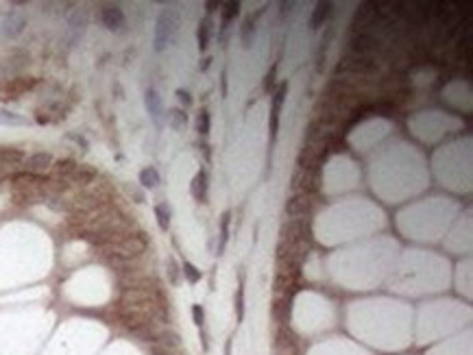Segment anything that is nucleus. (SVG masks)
<instances>
[{
  "label": "nucleus",
  "instance_id": "nucleus-1",
  "mask_svg": "<svg viewBox=\"0 0 473 355\" xmlns=\"http://www.w3.org/2000/svg\"><path fill=\"white\" fill-rule=\"evenodd\" d=\"M177 24H179V15L173 9H164L157 18V28H155V50L161 52L173 40Z\"/></svg>",
  "mask_w": 473,
  "mask_h": 355
},
{
  "label": "nucleus",
  "instance_id": "nucleus-2",
  "mask_svg": "<svg viewBox=\"0 0 473 355\" xmlns=\"http://www.w3.org/2000/svg\"><path fill=\"white\" fill-rule=\"evenodd\" d=\"M35 79H11L7 85H3L0 87V98H5V100H11V98H15V96H20V94H24V92H29V90H33L35 87Z\"/></svg>",
  "mask_w": 473,
  "mask_h": 355
},
{
  "label": "nucleus",
  "instance_id": "nucleus-3",
  "mask_svg": "<svg viewBox=\"0 0 473 355\" xmlns=\"http://www.w3.org/2000/svg\"><path fill=\"white\" fill-rule=\"evenodd\" d=\"M100 20H103V24L109 31H120L122 26H125V13H122V9L120 7H116V5L103 7V11H100Z\"/></svg>",
  "mask_w": 473,
  "mask_h": 355
},
{
  "label": "nucleus",
  "instance_id": "nucleus-4",
  "mask_svg": "<svg viewBox=\"0 0 473 355\" xmlns=\"http://www.w3.org/2000/svg\"><path fill=\"white\" fill-rule=\"evenodd\" d=\"M52 164H55V161H52V157L48 153H35V155L24 159L26 172H33V174H44L46 170H50Z\"/></svg>",
  "mask_w": 473,
  "mask_h": 355
},
{
  "label": "nucleus",
  "instance_id": "nucleus-5",
  "mask_svg": "<svg viewBox=\"0 0 473 355\" xmlns=\"http://www.w3.org/2000/svg\"><path fill=\"white\" fill-rule=\"evenodd\" d=\"M22 164H24V153L20 149H0V166H3V170L11 174V170H15Z\"/></svg>",
  "mask_w": 473,
  "mask_h": 355
},
{
  "label": "nucleus",
  "instance_id": "nucleus-6",
  "mask_svg": "<svg viewBox=\"0 0 473 355\" xmlns=\"http://www.w3.org/2000/svg\"><path fill=\"white\" fill-rule=\"evenodd\" d=\"M338 70H347V72H358V74H375L377 72V64L371 59H345L343 66H338Z\"/></svg>",
  "mask_w": 473,
  "mask_h": 355
},
{
  "label": "nucleus",
  "instance_id": "nucleus-7",
  "mask_svg": "<svg viewBox=\"0 0 473 355\" xmlns=\"http://www.w3.org/2000/svg\"><path fill=\"white\" fill-rule=\"evenodd\" d=\"M24 26H26V18H24V15L18 13V11H11L5 18V22H3V33L7 37H18L22 31H24Z\"/></svg>",
  "mask_w": 473,
  "mask_h": 355
},
{
  "label": "nucleus",
  "instance_id": "nucleus-8",
  "mask_svg": "<svg viewBox=\"0 0 473 355\" xmlns=\"http://www.w3.org/2000/svg\"><path fill=\"white\" fill-rule=\"evenodd\" d=\"M144 103H146V109H149L153 122H155V125H159V122H161V113H164V111H161V98H159V94L155 90H146Z\"/></svg>",
  "mask_w": 473,
  "mask_h": 355
},
{
  "label": "nucleus",
  "instance_id": "nucleus-9",
  "mask_svg": "<svg viewBox=\"0 0 473 355\" xmlns=\"http://www.w3.org/2000/svg\"><path fill=\"white\" fill-rule=\"evenodd\" d=\"M286 92H288V85H282V87H279L277 94H275V98H273V107H270V131H273V135L277 133V127H279V111H282Z\"/></svg>",
  "mask_w": 473,
  "mask_h": 355
},
{
  "label": "nucleus",
  "instance_id": "nucleus-10",
  "mask_svg": "<svg viewBox=\"0 0 473 355\" xmlns=\"http://www.w3.org/2000/svg\"><path fill=\"white\" fill-rule=\"evenodd\" d=\"M74 168H76V161H74V159H61V161H55V164H52V168H50V176H57V179L68 181L70 176H72Z\"/></svg>",
  "mask_w": 473,
  "mask_h": 355
},
{
  "label": "nucleus",
  "instance_id": "nucleus-11",
  "mask_svg": "<svg viewBox=\"0 0 473 355\" xmlns=\"http://www.w3.org/2000/svg\"><path fill=\"white\" fill-rule=\"evenodd\" d=\"M308 205H310V200L305 194H297V196H292L288 203H286V214L290 216V218H297V216H303L305 210H308Z\"/></svg>",
  "mask_w": 473,
  "mask_h": 355
},
{
  "label": "nucleus",
  "instance_id": "nucleus-12",
  "mask_svg": "<svg viewBox=\"0 0 473 355\" xmlns=\"http://www.w3.org/2000/svg\"><path fill=\"white\" fill-rule=\"evenodd\" d=\"M190 194L194 196L197 200H205L207 196V174L201 170L194 174V179H192V185H190Z\"/></svg>",
  "mask_w": 473,
  "mask_h": 355
},
{
  "label": "nucleus",
  "instance_id": "nucleus-13",
  "mask_svg": "<svg viewBox=\"0 0 473 355\" xmlns=\"http://www.w3.org/2000/svg\"><path fill=\"white\" fill-rule=\"evenodd\" d=\"M209 35H212V20L205 18V20H201L199 31H197V40H199V48H201V50H205V48H207V44H209Z\"/></svg>",
  "mask_w": 473,
  "mask_h": 355
},
{
  "label": "nucleus",
  "instance_id": "nucleus-14",
  "mask_svg": "<svg viewBox=\"0 0 473 355\" xmlns=\"http://www.w3.org/2000/svg\"><path fill=\"white\" fill-rule=\"evenodd\" d=\"M0 125H9V127H24L29 125V120L20 113H13V111H7V109H0Z\"/></svg>",
  "mask_w": 473,
  "mask_h": 355
},
{
  "label": "nucleus",
  "instance_id": "nucleus-15",
  "mask_svg": "<svg viewBox=\"0 0 473 355\" xmlns=\"http://www.w3.org/2000/svg\"><path fill=\"white\" fill-rule=\"evenodd\" d=\"M166 120H168L170 129L181 131L185 127V122H188V115H185V111H181V109H170L168 115H166Z\"/></svg>",
  "mask_w": 473,
  "mask_h": 355
},
{
  "label": "nucleus",
  "instance_id": "nucleus-16",
  "mask_svg": "<svg viewBox=\"0 0 473 355\" xmlns=\"http://www.w3.org/2000/svg\"><path fill=\"white\" fill-rule=\"evenodd\" d=\"M140 183L144 185V188H157L159 185V172L155 170V168H144L142 172H140Z\"/></svg>",
  "mask_w": 473,
  "mask_h": 355
},
{
  "label": "nucleus",
  "instance_id": "nucleus-17",
  "mask_svg": "<svg viewBox=\"0 0 473 355\" xmlns=\"http://www.w3.org/2000/svg\"><path fill=\"white\" fill-rule=\"evenodd\" d=\"M329 9H331V5H329V3H319V5H316V9H314V13H312V20H310V24H312V28L321 26V22L329 15Z\"/></svg>",
  "mask_w": 473,
  "mask_h": 355
},
{
  "label": "nucleus",
  "instance_id": "nucleus-18",
  "mask_svg": "<svg viewBox=\"0 0 473 355\" xmlns=\"http://www.w3.org/2000/svg\"><path fill=\"white\" fill-rule=\"evenodd\" d=\"M353 48H358L362 52L375 50L377 48V40H373V37H369V35H360V37H355L353 40Z\"/></svg>",
  "mask_w": 473,
  "mask_h": 355
},
{
  "label": "nucleus",
  "instance_id": "nucleus-19",
  "mask_svg": "<svg viewBox=\"0 0 473 355\" xmlns=\"http://www.w3.org/2000/svg\"><path fill=\"white\" fill-rule=\"evenodd\" d=\"M229 220H231V214L225 212L222 214V220H220V244H218V253L225 251L227 246V238H229Z\"/></svg>",
  "mask_w": 473,
  "mask_h": 355
},
{
  "label": "nucleus",
  "instance_id": "nucleus-20",
  "mask_svg": "<svg viewBox=\"0 0 473 355\" xmlns=\"http://www.w3.org/2000/svg\"><path fill=\"white\" fill-rule=\"evenodd\" d=\"M234 303H236V318L242 320L244 318V283H242V277H240V285H238Z\"/></svg>",
  "mask_w": 473,
  "mask_h": 355
},
{
  "label": "nucleus",
  "instance_id": "nucleus-21",
  "mask_svg": "<svg viewBox=\"0 0 473 355\" xmlns=\"http://www.w3.org/2000/svg\"><path fill=\"white\" fill-rule=\"evenodd\" d=\"M155 216H157V222H159L161 229L170 227V210H168L166 203H159L157 207H155Z\"/></svg>",
  "mask_w": 473,
  "mask_h": 355
},
{
  "label": "nucleus",
  "instance_id": "nucleus-22",
  "mask_svg": "<svg viewBox=\"0 0 473 355\" xmlns=\"http://www.w3.org/2000/svg\"><path fill=\"white\" fill-rule=\"evenodd\" d=\"M242 46L244 48H251V44H253V37H255V26L251 24V22H244V26H242Z\"/></svg>",
  "mask_w": 473,
  "mask_h": 355
},
{
  "label": "nucleus",
  "instance_id": "nucleus-23",
  "mask_svg": "<svg viewBox=\"0 0 473 355\" xmlns=\"http://www.w3.org/2000/svg\"><path fill=\"white\" fill-rule=\"evenodd\" d=\"M183 275L188 277L190 283H197V281L201 279V270H197L194 266L190 264V261H183Z\"/></svg>",
  "mask_w": 473,
  "mask_h": 355
},
{
  "label": "nucleus",
  "instance_id": "nucleus-24",
  "mask_svg": "<svg viewBox=\"0 0 473 355\" xmlns=\"http://www.w3.org/2000/svg\"><path fill=\"white\" fill-rule=\"evenodd\" d=\"M197 129H199V133H203V135H207V133H209V111H207V109H203V111L199 113Z\"/></svg>",
  "mask_w": 473,
  "mask_h": 355
},
{
  "label": "nucleus",
  "instance_id": "nucleus-25",
  "mask_svg": "<svg viewBox=\"0 0 473 355\" xmlns=\"http://www.w3.org/2000/svg\"><path fill=\"white\" fill-rule=\"evenodd\" d=\"M192 320H194V325L199 329L203 327V322H205V312H203V307H201L199 303L192 305Z\"/></svg>",
  "mask_w": 473,
  "mask_h": 355
},
{
  "label": "nucleus",
  "instance_id": "nucleus-26",
  "mask_svg": "<svg viewBox=\"0 0 473 355\" xmlns=\"http://www.w3.org/2000/svg\"><path fill=\"white\" fill-rule=\"evenodd\" d=\"M168 277H170V283L173 285L179 283V266H177V261L173 257L168 259Z\"/></svg>",
  "mask_w": 473,
  "mask_h": 355
},
{
  "label": "nucleus",
  "instance_id": "nucleus-27",
  "mask_svg": "<svg viewBox=\"0 0 473 355\" xmlns=\"http://www.w3.org/2000/svg\"><path fill=\"white\" fill-rule=\"evenodd\" d=\"M238 9H240V3H229L227 5V11H225V24H227L234 15H238Z\"/></svg>",
  "mask_w": 473,
  "mask_h": 355
},
{
  "label": "nucleus",
  "instance_id": "nucleus-28",
  "mask_svg": "<svg viewBox=\"0 0 473 355\" xmlns=\"http://www.w3.org/2000/svg\"><path fill=\"white\" fill-rule=\"evenodd\" d=\"M177 98H179L185 107H190V105H192V98H190V94H188L185 90H177Z\"/></svg>",
  "mask_w": 473,
  "mask_h": 355
},
{
  "label": "nucleus",
  "instance_id": "nucleus-29",
  "mask_svg": "<svg viewBox=\"0 0 473 355\" xmlns=\"http://www.w3.org/2000/svg\"><path fill=\"white\" fill-rule=\"evenodd\" d=\"M199 336H201V344H203V351L207 353V351H209V340H207V334L203 331V327H201V334H199Z\"/></svg>",
  "mask_w": 473,
  "mask_h": 355
},
{
  "label": "nucleus",
  "instance_id": "nucleus-30",
  "mask_svg": "<svg viewBox=\"0 0 473 355\" xmlns=\"http://www.w3.org/2000/svg\"><path fill=\"white\" fill-rule=\"evenodd\" d=\"M231 346H234V338H229V340L225 342V355H231Z\"/></svg>",
  "mask_w": 473,
  "mask_h": 355
},
{
  "label": "nucleus",
  "instance_id": "nucleus-31",
  "mask_svg": "<svg viewBox=\"0 0 473 355\" xmlns=\"http://www.w3.org/2000/svg\"><path fill=\"white\" fill-rule=\"evenodd\" d=\"M209 61H212V59H205V61H203V66H201V70H207V68H209Z\"/></svg>",
  "mask_w": 473,
  "mask_h": 355
}]
</instances>
